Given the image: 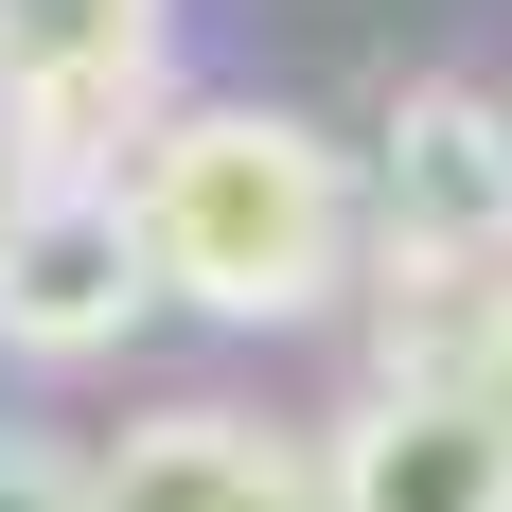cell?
I'll return each instance as SVG.
<instances>
[{
    "instance_id": "2",
    "label": "cell",
    "mask_w": 512,
    "mask_h": 512,
    "mask_svg": "<svg viewBox=\"0 0 512 512\" xmlns=\"http://www.w3.org/2000/svg\"><path fill=\"white\" fill-rule=\"evenodd\" d=\"M354 265H424V283L512 265V89H477V71L389 89L371 177H354Z\"/></svg>"
},
{
    "instance_id": "6",
    "label": "cell",
    "mask_w": 512,
    "mask_h": 512,
    "mask_svg": "<svg viewBox=\"0 0 512 512\" xmlns=\"http://www.w3.org/2000/svg\"><path fill=\"white\" fill-rule=\"evenodd\" d=\"M71 512H318V460L248 407H142L106 460H71Z\"/></svg>"
},
{
    "instance_id": "3",
    "label": "cell",
    "mask_w": 512,
    "mask_h": 512,
    "mask_svg": "<svg viewBox=\"0 0 512 512\" xmlns=\"http://www.w3.org/2000/svg\"><path fill=\"white\" fill-rule=\"evenodd\" d=\"M159 124V0H0V177H124Z\"/></svg>"
},
{
    "instance_id": "1",
    "label": "cell",
    "mask_w": 512,
    "mask_h": 512,
    "mask_svg": "<svg viewBox=\"0 0 512 512\" xmlns=\"http://www.w3.org/2000/svg\"><path fill=\"white\" fill-rule=\"evenodd\" d=\"M106 195L142 230V283L212 336H301L354 283V159L301 106H159Z\"/></svg>"
},
{
    "instance_id": "4",
    "label": "cell",
    "mask_w": 512,
    "mask_h": 512,
    "mask_svg": "<svg viewBox=\"0 0 512 512\" xmlns=\"http://www.w3.org/2000/svg\"><path fill=\"white\" fill-rule=\"evenodd\" d=\"M142 318H159V283H142V230H124L106 177H0V354L89 371Z\"/></svg>"
},
{
    "instance_id": "7",
    "label": "cell",
    "mask_w": 512,
    "mask_h": 512,
    "mask_svg": "<svg viewBox=\"0 0 512 512\" xmlns=\"http://www.w3.org/2000/svg\"><path fill=\"white\" fill-rule=\"evenodd\" d=\"M460 407H477V424L512 442V265H495V283L460 301Z\"/></svg>"
},
{
    "instance_id": "5",
    "label": "cell",
    "mask_w": 512,
    "mask_h": 512,
    "mask_svg": "<svg viewBox=\"0 0 512 512\" xmlns=\"http://www.w3.org/2000/svg\"><path fill=\"white\" fill-rule=\"evenodd\" d=\"M318 460V512H512V442L460 407V389H354Z\"/></svg>"
}]
</instances>
